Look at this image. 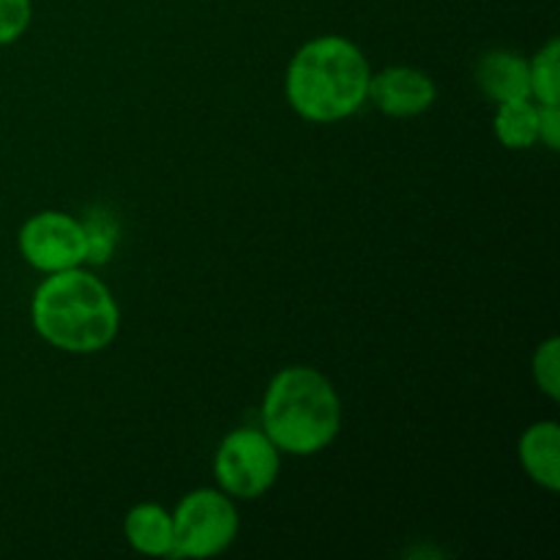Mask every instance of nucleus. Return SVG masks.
Returning <instances> with one entry per match:
<instances>
[{
	"mask_svg": "<svg viewBox=\"0 0 560 560\" xmlns=\"http://www.w3.org/2000/svg\"><path fill=\"white\" fill-rule=\"evenodd\" d=\"M31 320L49 348L91 355L115 342L120 306L96 273L77 266L42 279L31 301Z\"/></svg>",
	"mask_w": 560,
	"mask_h": 560,
	"instance_id": "f257e3e1",
	"label": "nucleus"
},
{
	"mask_svg": "<svg viewBox=\"0 0 560 560\" xmlns=\"http://www.w3.org/2000/svg\"><path fill=\"white\" fill-rule=\"evenodd\" d=\"M372 66L364 49L345 36L301 44L284 71V98L310 124H339L359 113L370 93Z\"/></svg>",
	"mask_w": 560,
	"mask_h": 560,
	"instance_id": "f03ea898",
	"label": "nucleus"
},
{
	"mask_svg": "<svg viewBox=\"0 0 560 560\" xmlns=\"http://www.w3.org/2000/svg\"><path fill=\"white\" fill-rule=\"evenodd\" d=\"M260 430L290 457H315L342 430V399L315 366H284L262 394Z\"/></svg>",
	"mask_w": 560,
	"mask_h": 560,
	"instance_id": "7ed1b4c3",
	"label": "nucleus"
},
{
	"mask_svg": "<svg viewBox=\"0 0 560 560\" xmlns=\"http://www.w3.org/2000/svg\"><path fill=\"white\" fill-rule=\"evenodd\" d=\"M241 517L235 501L211 487L191 490L173 509V558H213L222 556L238 539Z\"/></svg>",
	"mask_w": 560,
	"mask_h": 560,
	"instance_id": "20e7f679",
	"label": "nucleus"
},
{
	"mask_svg": "<svg viewBox=\"0 0 560 560\" xmlns=\"http://www.w3.org/2000/svg\"><path fill=\"white\" fill-rule=\"evenodd\" d=\"M282 452L260 427H238L228 432L213 454V476L219 490L233 501H257L279 479Z\"/></svg>",
	"mask_w": 560,
	"mask_h": 560,
	"instance_id": "39448f33",
	"label": "nucleus"
},
{
	"mask_svg": "<svg viewBox=\"0 0 560 560\" xmlns=\"http://www.w3.org/2000/svg\"><path fill=\"white\" fill-rule=\"evenodd\" d=\"M20 255L31 268L42 273L66 271L85 266L88 230L85 222L66 211H38L16 233Z\"/></svg>",
	"mask_w": 560,
	"mask_h": 560,
	"instance_id": "423d86ee",
	"label": "nucleus"
},
{
	"mask_svg": "<svg viewBox=\"0 0 560 560\" xmlns=\"http://www.w3.org/2000/svg\"><path fill=\"white\" fill-rule=\"evenodd\" d=\"M438 85L427 71L413 66H388L372 71L366 102L375 104L388 118H416L435 104Z\"/></svg>",
	"mask_w": 560,
	"mask_h": 560,
	"instance_id": "0eeeda50",
	"label": "nucleus"
},
{
	"mask_svg": "<svg viewBox=\"0 0 560 560\" xmlns=\"http://www.w3.org/2000/svg\"><path fill=\"white\" fill-rule=\"evenodd\" d=\"M517 454L530 481L545 487L547 492L560 490V424L556 419L530 424L520 435Z\"/></svg>",
	"mask_w": 560,
	"mask_h": 560,
	"instance_id": "6e6552de",
	"label": "nucleus"
},
{
	"mask_svg": "<svg viewBox=\"0 0 560 560\" xmlns=\"http://www.w3.org/2000/svg\"><path fill=\"white\" fill-rule=\"evenodd\" d=\"M476 85L495 104L530 98L528 60L512 49H490L476 60Z\"/></svg>",
	"mask_w": 560,
	"mask_h": 560,
	"instance_id": "1a4fd4ad",
	"label": "nucleus"
},
{
	"mask_svg": "<svg viewBox=\"0 0 560 560\" xmlns=\"http://www.w3.org/2000/svg\"><path fill=\"white\" fill-rule=\"evenodd\" d=\"M124 536L140 556L173 558V512L159 503H137L124 517Z\"/></svg>",
	"mask_w": 560,
	"mask_h": 560,
	"instance_id": "9d476101",
	"label": "nucleus"
},
{
	"mask_svg": "<svg viewBox=\"0 0 560 560\" xmlns=\"http://www.w3.org/2000/svg\"><path fill=\"white\" fill-rule=\"evenodd\" d=\"M492 131L509 151H528L539 142V104L534 98L501 102L492 118Z\"/></svg>",
	"mask_w": 560,
	"mask_h": 560,
	"instance_id": "9b49d317",
	"label": "nucleus"
},
{
	"mask_svg": "<svg viewBox=\"0 0 560 560\" xmlns=\"http://www.w3.org/2000/svg\"><path fill=\"white\" fill-rule=\"evenodd\" d=\"M530 98L536 104H560V42L550 38L528 60Z\"/></svg>",
	"mask_w": 560,
	"mask_h": 560,
	"instance_id": "f8f14e48",
	"label": "nucleus"
},
{
	"mask_svg": "<svg viewBox=\"0 0 560 560\" xmlns=\"http://www.w3.org/2000/svg\"><path fill=\"white\" fill-rule=\"evenodd\" d=\"M534 383L547 399L558 402L560 399V339L552 334L536 348L534 361H530Z\"/></svg>",
	"mask_w": 560,
	"mask_h": 560,
	"instance_id": "ddd939ff",
	"label": "nucleus"
},
{
	"mask_svg": "<svg viewBox=\"0 0 560 560\" xmlns=\"http://www.w3.org/2000/svg\"><path fill=\"white\" fill-rule=\"evenodd\" d=\"M31 0H0V47L14 44L16 38L25 36L27 25H31Z\"/></svg>",
	"mask_w": 560,
	"mask_h": 560,
	"instance_id": "4468645a",
	"label": "nucleus"
},
{
	"mask_svg": "<svg viewBox=\"0 0 560 560\" xmlns=\"http://www.w3.org/2000/svg\"><path fill=\"white\" fill-rule=\"evenodd\" d=\"M539 142L550 151L560 148V104H539Z\"/></svg>",
	"mask_w": 560,
	"mask_h": 560,
	"instance_id": "2eb2a0df",
	"label": "nucleus"
}]
</instances>
